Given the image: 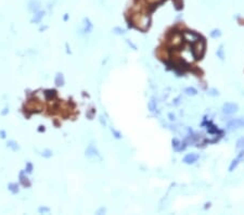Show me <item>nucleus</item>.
<instances>
[{
    "label": "nucleus",
    "instance_id": "1",
    "mask_svg": "<svg viewBox=\"0 0 244 215\" xmlns=\"http://www.w3.org/2000/svg\"><path fill=\"white\" fill-rule=\"evenodd\" d=\"M238 111V105L235 103H226L224 105V112L227 113V114H231L233 112H237Z\"/></svg>",
    "mask_w": 244,
    "mask_h": 215
},
{
    "label": "nucleus",
    "instance_id": "2",
    "mask_svg": "<svg viewBox=\"0 0 244 215\" xmlns=\"http://www.w3.org/2000/svg\"><path fill=\"white\" fill-rule=\"evenodd\" d=\"M244 159V150H242L241 152H240V154L238 155V158L235 159V160L232 161V164L230 165V171H233V168H235V167L238 166V164L240 163V161H242Z\"/></svg>",
    "mask_w": 244,
    "mask_h": 215
},
{
    "label": "nucleus",
    "instance_id": "3",
    "mask_svg": "<svg viewBox=\"0 0 244 215\" xmlns=\"http://www.w3.org/2000/svg\"><path fill=\"white\" fill-rule=\"evenodd\" d=\"M229 127H231V128H239V127H244V119H233L232 122L229 123Z\"/></svg>",
    "mask_w": 244,
    "mask_h": 215
},
{
    "label": "nucleus",
    "instance_id": "4",
    "mask_svg": "<svg viewBox=\"0 0 244 215\" xmlns=\"http://www.w3.org/2000/svg\"><path fill=\"white\" fill-rule=\"evenodd\" d=\"M199 159V155L194 154V153H191V154H188L186 158H184V162L190 164V163H194L196 160Z\"/></svg>",
    "mask_w": 244,
    "mask_h": 215
},
{
    "label": "nucleus",
    "instance_id": "5",
    "mask_svg": "<svg viewBox=\"0 0 244 215\" xmlns=\"http://www.w3.org/2000/svg\"><path fill=\"white\" fill-rule=\"evenodd\" d=\"M20 180H21V184L23 185L24 187H29L31 186V183H29L28 178L24 176V172H22L20 174Z\"/></svg>",
    "mask_w": 244,
    "mask_h": 215
},
{
    "label": "nucleus",
    "instance_id": "6",
    "mask_svg": "<svg viewBox=\"0 0 244 215\" xmlns=\"http://www.w3.org/2000/svg\"><path fill=\"white\" fill-rule=\"evenodd\" d=\"M55 84L57 86H63L64 85V78H63V75L61 73H59L57 75V77H55Z\"/></svg>",
    "mask_w": 244,
    "mask_h": 215
},
{
    "label": "nucleus",
    "instance_id": "7",
    "mask_svg": "<svg viewBox=\"0 0 244 215\" xmlns=\"http://www.w3.org/2000/svg\"><path fill=\"white\" fill-rule=\"evenodd\" d=\"M43 14H45L43 12H38L37 14H35V17H34V19L31 20V22H33V23H39L40 20L43 17Z\"/></svg>",
    "mask_w": 244,
    "mask_h": 215
},
{
    "label": "nucleus",
    "instance_id": "8",
    "mask_svg": "<svg viewBox=\"0 0 244 215\" xmlns=\"http://www.w3.org/2000/svg\"><path fill=\"white\" fill-rule=\"evenodd\" d=\"M8 188H9V190L12 192V194H17L19 192V186H17V184H10L9 186H8Z\"/></svg>",
    "mask_w": 244,
    "mask_h": 215
},
{
    "label": "nucleus",
    "instance_id": "9",
    "mask_svg": "<svg viewBox=\"0 0 244 215\" xmlns=\"http://www.w3.org/2000/svg\"><path fill=\"white\" fill-rule=\"evenodd\" d=\"M8 147L12 149L13 151H17L20 149V147L17 146V143L15 142V141H13V140H11V141H9V142H8Z\"/></svg>",
    "mask_w": 244,
    "mask_h": 215
},
{
    "label": "nucleus",
    "instance_id": "10",
    "mask_svg": "<svg viewBox=\"0 0 244 215\" xmlns=\"http://www.w3.org/2000/svg\"><path fill=\"white\" fill-rule=\"evenodd\" d=\"M39 8V3L37 2V1H31V3H29V10L31 11H36V10H38Z\"/></svg>",
    "mask_w": 244,
    "mask_h": 215
},
{
    "label": "nucleus",
    "instance_id": "11",
    "mask_svg": "<svg viewBox=\"0 0 244 215\" xmlns=\"http://www.w3.org/2000/svg\"><path fill=\"white\" fill-rule=\"evenodd\" d=\"M45 96L47 97L48 99H51V98H53L55 96V90H47L45 92Z\"/></svg>",
    "mask_w": 244,
    "mask_h": 215
},
{
    "label": "nucleus",
    "instance_id": "12",
    "mask_svg": "<svg viewBox=\"0 0 244 215\" xmlns=\"http://www.w3.org/2000/svg\"><path fill=\"white\" fill-rule=\"evenodd\" d=\"M186 92L188 93V95H196V90L195 89H193V88H187L186 89Z\"/></svg>",
    "mask_w": 244,
    "mask_h": 215
},
{
    "label": "nucleus",
    "instance_id": "13",
    "mask_svg": "<svg viewBox=\"0 0 244 215\" xmlns=\"http://www.w3.org/2000/svg\"><path fill=\"white\" fill-rule=\"evenodd\" d=\"M51 155H52V151L50 150H46L45 152H43V157H45V158H50Z\"/></svg>",
    "mask_w": 244,
    "mask_h": 215
},
{
    "label": "nucleus",
    "instance_id": "14",
    "mask_svg": "<svg viewBox=\"0 0 244 215\" xmlns=\"http://www.w3.org/2000/svg\"><path fill=\"white\" fill-rule=\"evenodd\" d=\"M26 170L28 173H31V171H33V165H31V163H27L26 164Z\"/></svg>",
    "mask_w": 244,
    "mask_h": 215
},
{
    "label": "nucleus",
    "instance_id": "15",
    "mask_svg": "<svg viewBox=\"0 0 244 215\" xmlns=\"http://www.w3.org/2000/svg\"><path fill=\"white\" fill-rule=\"evenodd\" d=\"M49 208H39V212L40 213H45V212H49Z\"/></svg>",
    "mask_w": 244,
    "mask_h": 215
},
{
    "label": "nucleus",
    "instance_id": "16",
    "mask_svg": "<svg viewBox=\"0 0 244 215\" xmlns=\"http://www.w3.org/2000/svg\"><path fill=\"white\" fill-rule=\"evenodd\" d=\"M0 134H1V137H2V138H5V137H6V136H5V135H6V134H5V131H1Z\"/></svg>",
    "mask_w": 244,
    "mask_h": 215
},
{
    "label": "nucleus",
    "instance_id": "17",
    "mask_svg": "<svg viewBox=\"0 0 244 215\" xmlns=\"http://www.w3.org/2000/svg\"><path fill=\"white\" fill-rule=\"evenodd\" d=\"M150 2H157V1H160V0H149Z\"/></svg>",
    "mask_w": 244,
    "mask_h": 215
}]
</instances>
